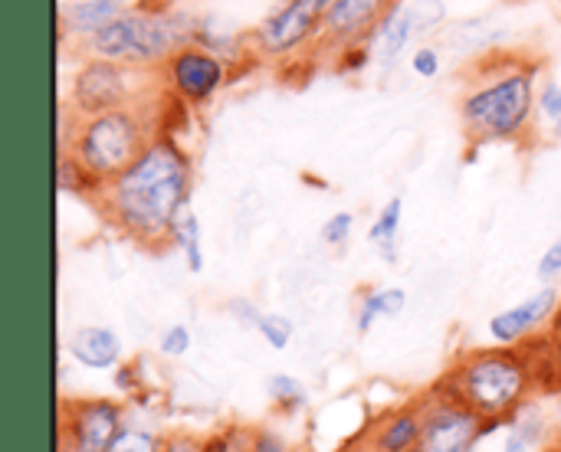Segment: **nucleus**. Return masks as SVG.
<instances>
[{"mask_svg": "<svg viewBox=\"0 0 561 452\" xmlns=\"http://www.w3.org/2000/svg\"><path fill=\"white\" fill-rule=\"evenodd\" d=\"M194 184V154L171 131H161L131 167L99 187L92 207L108 230L154 253L171 246L178 220L191 210Z\"/></svg>", "mask_w": 561, "mask_h": 452, "instance_id": "1", "label": "nucleus"}, {"mask_svg": "<svg viewBox=\"0 0 561 452\" xmlns=\"http://www.w3.org/2000/svg\"><path fill=\"white\" fill-rule=\"evenodd\" d=\"M542 59L529 53H486L467 76L457 118L473 148L523 144L536 135Z\"/></svg>", "mask_w": 561, "mask_h": 452, "instance_id": "2", "label": "nucleus"}, {"mask_svg": "<svg viewBox=\"0 0 561 452\" xmlns=\"http://www.w3.org/2000/svg\"><path fill=\"white\" fill-rule=\"evenodd\" d=\"M493 430L510 427L533 401H546L542 368L533 345H473L434 381Z\"/></svg>", "mask_w": 561, "mask_h": 452, "instance_id": "3", "label": "nucleus"}, {"mask_svg": "<svg viewBox=\"0 0 561 452\" xmlns=\"http://www.w3.org/2000/svg\"><path fill=\"white\" fill-rule=\"evenodd\" d=\"M158 135L161 128L151 98L82 118L69 115L66 108L59 115V151L72 154L99 187L131 167Z\"/></svg>", "mask_w": 561, "mask_h": 452, "instance_id": "4", "label": "nucleus"}, {"mask_svg": "<svg viewBox=\"0 0 561 452\" xmlns=\"http://www.w3.org/2000/svg\"><path fill=\"white\" fill-rule=\"evenodd\" d=\"M194 16L158 10V7H128L115 23L89 36L79 53L122 62L138 72H158L181 46L194 39Z\"/></svg>", "mask_w": 561, "mask_h": 452, "instance_id": "5", "label": "nucleus"}, {"mask_svg": "<svg viewBox=\"0 0 561 452\" xmlns=\"http://www.w3.org/2000/svg\"><path fill=\"white\" fill-rule=\"evenodd\" d=\"M138 76H145V72L128 69L122 62L82 56L76 72L69 76V89H66L62 108L69 115L82 118V115H99V112L135 105V102L148 98L145 89L138 85Z\"/></svg>", "mask_w": 561, "mask_h": 452, "instance_id": "6", "label": "nucleus"}, {"mask_svg": "<svg viewBox=\"0 0 561 452\" xmlns=\"http://www.w3.org/2000/svg\"><path fill=\"white\" fill-rule=\"evenodd\" d=\"M131 417L122 397H62L56 452H108Z\"/></svg>", "mask_w": 561, "mask_h": 452, "instance_id": "7", "label": "nucleus"}, {"mask_svg": "<svg viewBox=\"0 0 561 452\" xmlns=\"http://www.w3.org/2000/svg\"><path fill=\"white\" fill-rule=\"evenodd\" d=\"M322 10L312 0H279L263 23L247 33V49L270 62H286L296 53L319 46Z\"/></svg>", "mask_w": 561, "mask_h": 452, "instance_id": "8", "label": "nucleus"}, {"mask_svg": "<svg viewBox=\"0 0 561 452\" xmlns=\"http://www.w3.org/2000/svg\"><path fill=\"white\" fill-rule=\"evenodd\" d=\"M158 82H161V92L181 108H204L227 89L230 59L197 43H187L158 69Z\"/></svg>", "mask_w": 561, "mask_h": 452, "instance_id": "9", "label": "nucleus"}, {"mask_svg": "<svg viewBox=\"0 0 561 452\" xmlns=\"http://www.w3.org/2000/svg\"><path fill=\"white\" fill-rule=\"evenodd\" d=\"M493 427L437 384L424 387V433L417 452H477Z\"/></svg>", "mask_w": 561, "mask_h": 452, "instance_id": "10", "label": "nucleus"}, {"mask_svg": "<svg viewBox=\"0 0 561 452\" xmlns=\"http://www.w3.org/2000/svg\"><path fill=\"white\" fill-rule=\"evenodd\" d=\"M561 309V289L559 286H539L536 292H529L526 299H519L510 309H500L496 315H490L486 322V335L493 345H529L536 338H542Z\"/></svg>", "mask_w": 561, "mask_h": 452, "instance_id": "11", "label": "nucleus"}, {"mask_svg": "<svg viewBox=\"0 0 561 452\" xmlns=\"http://www.w3.org/2000/svg\"><path fill=\"white\" fill-rule=\"evenodd\" d=\"M401 0H335L322 13V39L319 49L345 53L352 46H368L381 20L398 7Z\"/></svg>", "mask_w": 561, "mask_h": 452, "instance_id": "12", "label": "nucleus"}, {"mask_svg": "<svg viewBox=\"0 0 561 452\" xmlns=\"http://www.w3.org/2000/svg\"><path fill=\"white\" fill-rule=\"evenodd\" d=\"M424 433V394L408 397L378 417L352 443V452H417Z\"/></svg>", "mask_w": 561, "mask_h": 452, "instance_id": "13", "label": "nucleus"}, {"mask_svg": "<svg viewBox=\"0 0 561 452\" xmlns=\"http://www.w3.org/2000/svg\"><path fill=\"white\" fill-rule=\"evenodd\" d=\"M66 355L82 371H118L125 364V345L108 325H79L66 338Z\"/></svg>", "mask_w": 561, "mask_h": 452, "instance_id": "14", "label": "nucleus"}, {"mask_svg": "<svg viewBox=\"0 0 561 452\" xmlns=\"http://www.w3.org/2000/svg\"><path fill=\"white\" fill-rule=\"evenodd\" d=\"M125 10H128L125 0H69L59 10V36L76 39L82 46L89 36L115 23Z\"/></svg>", "mask_w": 561, "mask_h": 452, "instance_id": "15", "label": "nucleus"}, {"mask_svg": "<svg viewBox=\"0 0 561 452\" xmlns=\"http://www.w3.org/2000/svg\"><path fill=\"white\" fill-rule=\"evenodd\" d=\"M417 39V26H414V16H411V7L408 0H401L385 20L381 26L375 30V36L368 39V49L375 56V62L381 69H391L401 62V56L411 49V43Z\"/></svg>", "mask_w": 561, "mask_h": 452, "instance_id": "16", "label": "nucleus"}, {"mask_svg": "<svg viewBox=\"0 0 561 452\" xmlns=\"http://www.w3.org/2000/svg\"><path fill=\"white\" fill-rule=\"evenodd\" d=\"M556 443L552 437V410L546 401H533L510 427L503 437L500 452H549Z\"/></svg>", "mask_w": 561, "mask_h": 452, "instance_id": "17", "label": "nucleus"}, {"mask_svg": "<svg viewBox=\"0 0 561 452\" xmlns=\"http://www.w3.org/2000/svg\"><path fill=\"white\" fill-rule=\"evenodd\" d=\"M266 401H270V410H273L276 417L296 420V417H302V414L309 410L312 394H309V387H306L296 374L276 371V374L266 378Z\"/></svg>", "mask_w": 561, "mask_h": 452, "instance_id": "18", "label": "nucleus"}, {"mask_svg": "<svg viewBox=\"0 0 561 452\" xmlns=\"http://www.w3.org/2000/svg\"><path fill=\"white\" fill-rule=\"evenodd\" d=\"M401 223H404V197L394 194L371 220L368 227V243L378 250V256L385 263H398V250H401Z\"/></svg>", "mask_w": 561, "mask_h": 452, "instance_id": "19", "label": "nucleus"}, {"mask_svg": "<svg viewBox=\"0 0 561 452\" xmlns=\"http://www.w3.org/2000/svg\"><path fill=\"white\" fill-rule=\"evenodd\" d=\"M171 246L181 253V259H184L187 273H194V276H201V273H204V266H207V253H204V230H201V217H197L194 210H187V213L178 220V227H174V233H171Z\"/></svg>", "mask_w": 561, "mask_h": 452, "instance_id": "20", "label": "nucleus"}, {"mask_svg": "<svg viewBox=\"0 0 561 452\" xmlns=\"http://www.w3.org/2000/svg\"><path fill=\"white\" fill-rule=\"evenodd\" d=\"M542 131L546 141H561V82L546 76L539 85L536 102V135Z\"/></svg>", "mask_w": 561, "mask_h": 452, "instance_id": "21", "label": "nucleus"}, {"mask_svg": "<svg viewBox=\"0 0 561 452\" xmlns=\"http://www.w3.org/2000/svg\"><path fill=\"white\" fill-rule=\"evenodd\" d=\"M56 181H59V190L62 194H72V197H79V200H95V194H99V184L82 171V164L72 158V154H66V151H59V161H56Z\"/></svg>", "mask_w": 561, "mask_h": 452, "instance_id": "22", "label": "nucleus"}, {"mask_svg": "<svg viewBox=\"0 0 561 452\" xmlns=\"http://www.w3.org/2000/svg\"><path fill=\"white\" fill-rule=\"evenodd\" d=\"M161 430L148 427V424H138L135 417H128L125 430L118 433V440L112 443L108 452H158L161 450Z\"/></svg>", "mask_w": 561, "mask_h": 452, "instance_id": "23", "label": "nucleus"}, {"mask_svg": "<svg viewBox=\"0 0 561 452\" xmlns=\"http://www.w3.org/2000/svg\"><path fill=\"white\" fill-rule=\"evenodd\" d=\"M250 437H253V427H247V424H224L214 433H204L201 452H250Z\"/></svg>", "mask_w": 561, "mask_h": 452, "instance_id": "24", "label": "nucleus"}, {"mask_svg": "<svg viewBox=\"0 0 561 452\" xmlns=\"http://www.w3.org/2000/svg\"><path fill=\"white\" fill-rule=\"evenodd\" d=\"M256 335L263 338V345H270L273 351H286L296 338V325L289 315L283 312H263V318L256 322Z\"/></svg>", "mask_w": 561, "mask_h": 452, "instance_id": "25", "label": "nucleus"}, {"mask_svg": "<svg viewBox=\"0 0 561 452\" xmlns=\"http://www.w3.org/2000/svg\"><path fill=\"white\" fill-rule=\"evenodd\" d=\"M355 236V213L352 210H335L322 227H319V240L322 246H329L332 253H345L348 243Z\"/></svg>", "mask_w": 561, "mask_h": 452, "instance_id": "26", "label": "nucleus"}, {"mask_svg": "<svg viewBox=\"0 0 561 452\" xmlns=\"http://www.w3.org/2000/svg\"><path fill=\"white\" fill-rule=\"evenodd\" d=\"M158 355L161 358H168V361H181V358H187L191 355V348H194V332L184 325V322H174V325H168L161 335H158Z\"/></svg>", "mask_w": 561, "mask_h": 452, "instance_id": "27", "label": "nucleus"}, {"mask_svg": "<svg viewBox=\"0 0 561 452\" xmlns=\"http://www.w3.org/2000/svg\"><path fill=\"white\" fill-rule=\"evenodd\" d=\"M440 69H444V56L434 43H417L411 49V72L417 79H437Z\"/></svg>", "mask_w": 561, "mask_h": 452, "instance_id": "28", "label": "nucleus"}, {"mask_svg": "<svg viewBox=\"0 0 561 452\" xmlns=\"http://www.w3.org/2000/svg\"><path fill=\"white\" fill-rule=\"evenodd\" d=\"M375 302L381 312V322H394L408 312V289L401 286H375Z\"/></svg>", "mask_w": 561, "mask_h": 452, "instance_id": "29", "label": "nucleus"}, {"mask_svg": "<svg viewBox=\"0 0 561 452\" xmlns=\"http://www.w3.org/2000/svg\"><path fill=\"white\" fill-rule=\"evenodd\" d=\"M381 322V312H378V302H375V292L365 289L355 302V332L358 338H368L375 332V325Z\"/></svg>", "mask_w": 561, "mask_h": 452, "instance_id": "30", "label": "nucleus"}, {"mask_svg": "<svg viewBox=\"0 0 561 452\" xmlns=\"http://www.w3.org/2000/svg\"><path fill=\"white\" fill-rule=\"evenodd\" d=\"M250 452H296V447L276 427L256 424L253 427V437H250Z\"/></svg>", "mask_w": 561, "mask_h": 452, "instance_id": "31", "label": "nucleus"}, {"mask_svg": "<svg viewBox=\"0 0 561 452\" xmlns=\"http://www.w3.org/2000/svg\"><path fill=\"white\" fill-rule=\"evenodd\" d=\"M536 276L542 286H559L561 279V233L546 246V253L539 256V266H536Z\"/></svg>", "mask_w": 561, "mask_h": 452, "instance_id": "32", "label": "nucleus"}, {"mask_svg": "<svg viewBox=\"0 0 561 452\" xmlns=\"http://www.w3.org/2000/svg\"><path fill=\"white\" fill-rule=\"evenodd\" d=\"M115 374V391L122 394V397H141V368H138V361H125L118 371H112Z\"/></svg>", "mask_w": 561, "mask_h": 452, "instance_id": "33", "label": "nucleus"}, {"mask_svg": "<svg viewBox=\"0 0 561 452\" xmlns=\"http://www.w3.org/2000/svg\"><path fill=\"white\" fill-rule=\"evenodd\" d=\"M204 447V433H191V430H164L161 437V450L158 452H201Z\"/></svg>", "mask_w": 561, "mask_h": 452, "instance_id": "34", "label": "nucleus"}, {"mask_svg": "<svg viewBox=\"0 0 561 452\" xmlns=\"http://www.w3.org/2000/svg\"><path fill=\"white\" fill-rule=\"evenodd\" d=\"M227 312L233 315V322H240L243 328H253V332H256V322L263 318V309L253 299H230Z\"/></svg>", "mask_w": 561, "mask_h": 452, "instance_id": "35", "label": "nucleus"}, {"mask_svg": "<svg viewBox=\"0 0 561 452\" xmlns=\"http://www.w3.org/2000/svg\"><path fill=\"white\" fill-rule=\"evenodd\" d=\"M549 410H552V437H556V447H561V378L559 384L552 387V394L546 397Z\"/></svg>", "mask_w": 561, "mask_h": 452, "instance_id": "36", "label": "nucleus"}, {"mask_svg": "<svg viewBox=\"0 0 561 452\" xmlns=\"http://www.w3.org/2000/svg\"><path fill=\"white\" fill-rule=\"evenodd\" d=\"M546 341H549V348H552L556 361L561 364V309H559V315H556V322H552V328L546 332Z\"/></svg>", "mask_w": 561, "mask_h": 452, "instance_id": "37", "label": "nucleus"}, {"mask_svg": "<svg viewBox=\"0 0 561 452\" xmlns=\"http://www.w3.org/2000/svg\"><path fill=\"white\" fill-rule=\"evenodd\" d=\"M312 3H316V7H319V10H322V13H325V10H329V7H332V3H335V0H312Z\"/></svg>", "mask_w": 561, "mask_h": 452, "instance_id": "38", "label": "nucleus"}]
</instances>
